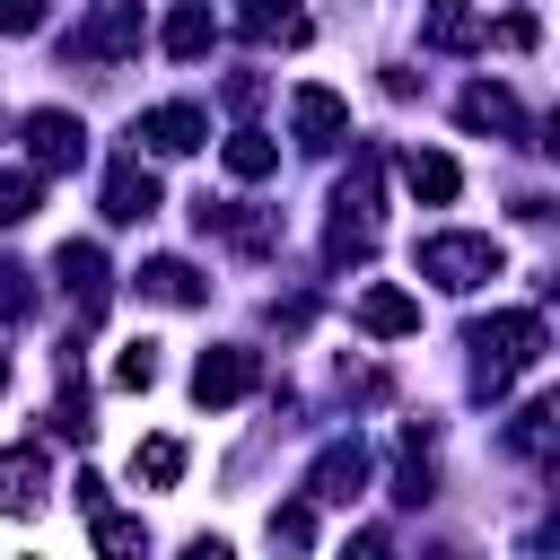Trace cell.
<instances>
[{
    "label": "cell",
    "instance_id": "8fae6325",
    "mask_svg": "<svg viewBox=\"0 0 560 560\" xmlns=\"http://www.w3.org/2000/svg\"><path fill=\"white\" fill-rule=\"evenodd\" d=\"M61 280H70V298H79V315H105V298H114V280H105V254L79 236V245H61Z\"/></svg>",
    "mask_w": 560,
    "mask_h": 560
},
{
    "label": "cell",
    "instance_id": "52a82bcc",
    "mask_svg": "<svg viewBox=\"0 0 560 560\" xmlns=\"http://www.w3.org/2000/svg\"><path fill=\"white\" fill-rule=\"evenodd\" d=\"M289 131H298L306 149H332V140L350 131V105H341L332 88H298V96H289Z\"/></svg>",
    "mask_w": 560,
    "mask_h": 560
},
{
    "label": "cell",
    "instance_id": "7a4b0ae2",
    "mask_svg": "<svg viewBox=\"0 0 560 560\" xmlns=\"http://www.w3.org/2000/svg\"><path fill=\"white\" fill-rule=\"evenodd\" d=\"M420 280H438V289H481V280H499V245H490V236H429V245H420Z\"/></svg>",
    "mask_w": 560,
    "mask_h": 560
},
{
    "label": "cell",
    "instance_id": "4fadbf2b",
    "mask_svg": "<svg viewBox=\"0 0 560 560\" xmlns=\"http://www.w3.org/2000/svg\"><path fill=\"white\" fill-rule=\"evenodd\" d=\"M359 332H376V341L420 332V298H402V289H368V298H359Z\"/></svg>",
    "mask_w": 560,
    "mask_h": 560
},
{
    "label": "cell",
    "instance_id": "f1b7e54d",
    "mask_svg": "<svg viewBox=\"0 0 560 560\" xmlns=\"http://www.w3.org/2000/svg\"><path fill=\"white\" fill-rule=\"evenodd\" d=\"M341 560H394V542H385V534H350V551H341Z\"/></svg>",
    "mask_w": 560,
    "mask_h": 560
},
{
    "label": "cell",
    "instance_id": "3957f363",
    "mask_svg": "<svg viewBox=\"0 0 560 560\" xmlns=\"http://www.w3.org/2000/svg\"><path fill=\"white\" fill-rule=\"evenodd\" d=\"M254 385H262V359H254V350H236V341H228V350H201V368H192V402H201V411L245 402Z\"/></svg>",
    "mask_w": 560,
    "mask_h": 560
},
{
    "label": "cell",
    "instance_id": "8992f818",
    "mask_svg": "<svg viewBox=\"0 0 560 560\" xmlns=\"http://www.w3.org/2000/svg\"><path fill=\"white\" fill-rule=\"evenodd\" d=\"M26 149H35V166H44V175H61V166H79V158H88V131H79V114L44 105V114H26Z\"/></svg>",
    "mask_w": 560,
    "mask_h": 560
},
{
    "label": "cell",
    "instance_id": "44dd1931",
    "mask_svg": "<svg viewBox=\"0 0 560 560\" xmlns=\"http://www.w3.org/2000/svg\"><path fill=\"white\" fill-rule=\"evenodd\" d=\"M96 551L105 560H149V525L140 516H96Z\"/></svg>",
    "mask_w": 560,
    "mask_h": 560
},
{
    "label": "cell",
    "instance_id": "277c9868",
    "mask_svg": "<svg viewBox=\"0 0 560 560\" xmlns=\"http://www.w3.org/2000/svg\"><path fill=\"white\" fill-rule=\"evenodd\" d=\"M70 52H88V61H131V52H140V0H96L88 26L70 35Z\"/></svg>",
    "mask_w": 560,
    "mask_h": 560
},
{
    "label": "cell",
    "instance_id": "d6986e66",
    "mask_svg": "<svg viewBox=\"0 0 560 560\" xmlns=\"http://www.w3.org/2000/svg\"><path fill=\"white\" fill-rule=\"evenodd\" d=\"M464 122H472V131H516L525 114H516L508 88H464Z\"/></svg>",
    "mask_w": 560,
    "mask_h": 560
},
{
    "label": "cell",
    "instance_id": "1f68e13d",
    "mask_svg": "<svg viewBox=\"0 0 560 560\" xmlns=\"http://www.w3.org/2000/svg\"><path fill=\"white\" fill-rule=\"evenodd\" d=\"M0 394H9V350H0Z\"/></svg>",
    "mask_w": 560,
    "mask_h": 560
},
{
    "label": "cell",
    "instance_id": "30bf717a",
    "mask_svg": "<svg viewBox=\"0 0 560 560\" xmlns=\"http://www.w3.org/2000/svg\"><path fill=\"white\" fill-rule=\"evenodd\" d=\"M201 131H210V122H201V105H149V114H140V140H149L158 158L201 149Z\"/></svg>",
    "mask_w": 560,
    "mask_h": 560
},
{
    "label": "cell",
    "instance_id": "484cf974",
    "mask_svg": "<svg viewBox=\"0 0 560 560\" xmlns=\"http://www.w3.org/2000/svg\"><path fill=\"white\" fill-rule=\"evenodd\" d=\"M271 542H280V551H306V542H315V516H306V508H271Z\"/></svg>",
    "mask_w": 560,
    "mask_h": 560
},
{
    "label": "cell",
    "instance_id": "4dcf8cb0",
    "mask_svg": "<svg viewBox=\"0 0 560 560\" xmlns=\"http://www.w3.org/2000/svg\"><path fill=\"white\" fill-rule=\"evenodd\" d=\"M542 149H551V158H560V114H551V122H542Z\"/></svg>",
    "mask_w": 560,
    "mask_h": 560
},
{
    "label": "cell",
    "instance_id": "9c48e42d",
    "mask_svg": "<svg viewBox=\"0 0 560 560\" xmlns=\"http://www.w3.org/2000/svg\"><path fill=\"white\" fill-rule=\"evenodd\" d=\"M149 210H158V175H149L140 158H122V166L105 175V219H114V228H140Z\"/></svg>",
    "mask_w": 560,
    "mask_h": 560
},
{
    "label": "cell",
    "instance_id": "f546056e",
    "mask_svg": "<svg viewBox=\"0 0 560 560\" xmlns=\"http://www.w3.org/2000/svg\"><path fill=\"white\" fill-rule=\"evenodd\" d=\"M184 560H236V551H228L219 534H192V542H184Z\"/></svg>",
    "mask_w": 560,
    "mask_h": 560
},
{
    "label": "cell",
    "instance_id": "5bb4252c",
    "mask_svg": "<svg viewBox=\"0 0 560 560\" xmlns=\"http://www.w3.org/2000/svg\"><path fill=\"white\" fill-rule=\"evenodd\" d=\"M402 184H411L420 201H455V192H464V166L438 158V149H411V158H402Z\"/></svg>",
    "mask_w": 560,
    "mask_h": 560
},
{
    "label": "cell",
    "instance_id": "d6a6232c",
    "mask_svg": "<svg viewBox=\"0 0 560 560\" xmlns=\"http://www.w3.org/2000/svg\"><path fill=\"white\" fill-rule=\"evenodd\" d=\"M429 560H464V551H429Z\"/></svg>",
    "mask_w": 560,
    "mask_h": 560
},
{
    "label": "cell",
    "instance_id": "e0dca14e",
    "mask_svg": "<svg viewBox=\"0 0 560 560\" xmlns=\"http://www.w3.org/2000/svg\"><path fill=\"white\" fill-rule=\"evenodd\" d=\"M140 289H149L158 306H201V271H192V262H175V254H158V262L140 271Z\"/></svg>",
    "mask_w": 560,
    "mask_h": 560
},
{
    "label": "cell",
    "instance_id": "5b68a950",
    "mask_svg": "<svg viewBox=\"0 0 560 560\" xmlns=\"http://www.w3.org/2000/svg\"><path fill=\"white\" fill-rule=\"evenodd\" d=\"M359 481H368V446H359V438H332V446L315 455V472H306V499L350 508V499H359Z\"/></svg>",
    "mask_w": 560,
    "mask_h": 560
},
{
    "label": "cell",
    "instance_id": "ffe728a7",
    "mask_svg": "<svg viewBox=\"0 0 560 560\" xmlns=\"http://www.w3.org/2000/svg\"><path fill=\"white\" fill-rule=\"evenodd\" d=\"M271 166H280V149H271L262 131H236V140H228V175H236V184H262Z\"/></svg>",
    "mask_w": 560,
    "mask_h": 560
},
{
    "label": "cell",
    "instance_id": "ba28073f",
    "mask_svg": "<svg viewBox=\"0 0 560 560\" xmlns=\"http://www.w3.org/2000/svg\"><path fill=\"white\" fill-rule=\"evenodd\" d=\"M420 44H429V52H472V44H490V26H481V9H472V0H429Z\"/></svg>",
    "mask_w": 560,
    "mask_h": 560
},
{
    "label": "cell",
    "instance_id": "7402d4cb",
    "mask_svg": "<svg viewBox=\"0 0 560 560\" xmlns=\"http://www.w3.org/2000/svg\"><path fill=\"white\" fill-rule=\"evenodd\" d=\"M131 472H140L149 490H166V481H184V446H175V438H149V446L131 455Z\"/></svg>",
    "mask_w": 560,
    "mask_h": 560
},
{
    "label": "cell",
    "instance_id": "83f0119b",
    "mask_svg": "<svg viewBox=\"0 0 560 560\" xmlns=\"http://www.w3.org/2000/svg\"><path fill=\"white\" fill-rule=\"evenodd\" d=\"M35 306V289H26V271H0V315H26Z\"/></svg>",
    "mask_w": 560,
    "mask_h": 560
},
{
    "label": "cell",
    "instance_id": "d4e9b609",
    "mask_svg": "<svg viewBox=\"0 0 560 560\" xmlns=\"http://www.w3.org/2000/svg\"><path fill=\"white\" fill-rule=\"evenodd\" d=\"M35 219V175H0V228H26Z\"/></svg>",
    "mask_w": 560,
    "mask_h": 560
},
{
    "label": "cell",
    "instance_id": "ac0fdd59",
    "mask_svg": "<svg viewBox=\"0 0 560 560\" xmlns=\"http://www.w3.org/2000/svg\"><path fill=\"white\" fill-rule=\"evenodd\" d=\"M508 446H525V455H542V446H560V385L525 402V420L508 429Z\"/></svg>",
    "mask_w": 560,
    "mask_h": 560
},
{
    "label": "cell",
    "instance_id": "7c38bea8",
    "mask_svg": "<svg viewBox=\"0 0 560 560\" xmlns=\"http://www.w3.org/2000/svg\"><path fill=\"white\" fill-rule=\"evenodd\" d=\"M0 508H9V516H35V508H44V455H35V446H9V455H0Z\"/></svg>",
    "mask_w": 560,
    "mask_h": 560
},
{
    "label": "cell",
    "instance_id": "6da1fadb",
    "mask_svg": "<svg viewBox=\"0 0 560 560\" xmlns=\"http://www.w3.org/2000/svg\"><path fill=\"white\" fill-rule=\"evenodd\" d=\"M472 350H481V385H508L516 368H534L542 315H490V324H472Z\"/></svg>",
    "mask_w": 560,
    "mask_h": 560
},
{
    "label": "cell",
    "instance_id": "2e32d148",
    "mask_svg": "<svg viewBox=\"0 0 560 560\" xmlns=\"http://www.w3.org/2000/svg\"><path fill=\"white\" fill-rule=\"evenodd\" d=\"M210 35H219V18H210L201 0H184V9L166 18V35H158V44H166L175 61H201V52H210Z\"/></svg>",
    "mask_w": 560,
    "mask_h": 560
},
{
    "label": "cell",
    "instance_id": "9a60e30c",
    "mask_svg": "<svg viewBox=\"0 0 560 560\" xmlns=\"http://www.w3.org/2000/svg\"><path fill=\"white\" fill-rule=\"evenodd\" d=\"M236 18H245V35H262V44H306V9H298V0H245Z\"/></svg>",
    "mask_w": 560,
    "mask_h": 560
},
{
    "label": "cell",
    "instance_id": "cb8c5ba5",
    "mask_svg": "<svg viewBox=\"0 0 560 560\" xmlns=\"http://www.w3.org/2000/svg\"><path fill=\"white\" fill-rule=\"evenodd\" d=\"M114 385H122V394H149V385H158V341H131V350L114 359Z\"/></svg>",
    "mask_w": 560,
    "mask_h": 560
},
{
    "label": "cell",
    "instance_id": "603a6c76",
    "mask_svg": "<svg viewBox=\"0 0 560 560\" xmlns=\"http://www.w3.org/2000/svg\"><path fill=\"white\" fill-rule=\"evenodd\" d=\"M376 210V149H359V166L341 175V219H368Z\"/></svg>",
    "mask_w": 560,
    "mask_h": 560
},
{
    "label": "cell",
    "instance_id": "4316f807",
    "mask_svg": "<svg viewBox=\"0 0 560 560\" xmlns=\"http://www.w3.org/2000/svg\"><path fill=\"white\" fill-rule=\"evenodd\" d=\"M44 26V0H0V35H35Z\"/></svg>",
    "mask_w": 560,
    "mask_h": 560
}]
</instances>
